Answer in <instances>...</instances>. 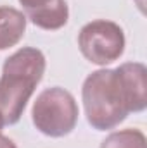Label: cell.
<instances>
[{
  "instance_id": "ba28073f",
  "label": "cell",
  "mask_w": 147,
  "mask_h": 148,
  "mask_svg": "<svg viewBox=\"0 0 147 148\" xmlns=\"http://www.w3.org/2000/svg\"><path fill=\"white\" fill-rule=\"evenodd\" d=\"M99 148H147V138L140 129L112 131Z\"/></svg>"
},
{
  "instance_id": "7c38bea8",
  "label": "cell",
  "mask_w": 147,
  "mask_h": 148,
  "mask_svg": "<svg viewBox=\"0 0 147 148\" xmlns=\"http://www.w3.org/2000/svg\"><path fill=\"white\" fill-rule=\"evenodd\" d=\"M3 126H5V122H3V117H2V114H0V134H2V129H3Z\"/></svg>"
},
{
  "instance_id": "9c48e42d",
  "label": "cell",
  "mask_w": 147,
  "mask_h": 148,
  "mask_svg": "<svg viewBox=\"0 0 147 148\" xmlns=\"http://www.w3.org/2000/svg\"><path fill=\"white\" fill-rule=\"evenodd\" d=\"M17 2L23 5L24 14H28V12H33V10L43 9V7H47V5L54 3L55 0H17Z\"/></svg>"
},
{
  "instance_id": "3957f363",
  "label": "cell",
  "mask_w": 147,
  "mask_h": 148,
  "mask_svg": "<svg viewBox=\"0 0 147 148\" xmlns=\"http://www.w3.org/2000/svg\"><path fill=\"white\" fill-rule=\"evenodd\" d=\"M78 103L74 97L61 86L43 90L33 102L31 121L38 131L49 138H64L78 124Z\"/></svg>"
},
{
  "instance_id": "5b68a950",
  "label": "cell",
  "mask_w": 147,
  "mask_h": 148,
  "mask_svg": "<svg viewBox=\"0 0 147 148\" xmlns=\"http://www.w3.org/2000/svg\"><path fill=\"white\" fill-rule=\"evenodd\" d=\"M116 69L125 84L132 112H144L147 109V67L142 62H125Z\"/></svg>"
},
{
  "instance_id": "30bf717a",
  "label": "cell",
  "mask_w": 147,
  "mask_h": 148,
  "mask_svg": "<svg viewBox=\"0 0 147 148\" xmlns=\"http://www.w3.org/2000/svg\"><path fill=\"white\" fill-rule=\"evenodd\" d=\"M0 148H17V145H16L10 138L0 134Z\"/></svg>"
},
{
  "instance_id": "7a4b0ae2",
  "label": "cell",
  "mask_w": 147,
  "mask_h": 148,
  "mask_svg": "<svg viewBox=\"0 0 147 148\" xmlns=\"http://www.w3.org/2000/svg\"><path fill=\"white\" fill-rule=\"evenodd\" d=\"M81 100L88 124L97 131H109L132 114L130 100L118 69H97L81 86Z\"/></svg>"
},
{
  "instance_id": "8992f818",
  "label": "cell",
  "mask_w": 147,
  "mask_h": 148,
  "mask_svg": "<svg viewBox=\"0 0 147 148\" xmlns=\"http://www.w3.org/2000/svg\"><path fill=\"white\" fill-rule=\"evenodd\" d=\"M26 16L23 10L2 5L0 7V52L16 47L26 33Z\"/></svg>"
},
{
  "instance_id": "277c9868",
  "label": "cell",
  "mask_w": 147,
  "mask_h": 148,
  "mask_svg": "<svg viewBox=\"0 0 147 148\" xmlns=\"http://www.w3.org/2000/svg\"><path fill=\"white\" fill-rule=\"evenodd\" d=\"M125 33L119 24L107 19L87 23L78 33V48L81 55L95 66L106 67L118 60L125 52Z\"/></svg>"
},
{
  "instance_id": "52a82bcc",
  "label": "cell",
  "mask_w": 147,
  "mask_h": 148,
  "mask_svg": "<svg viewBox=\"0 0 147 148\" xmlns=\"http://www.w3.org/2000/svg\"><path fill=\"white\" fill-rule=\"evenodd\" d=\"M24 16L40 29L55 31V29H61L68 24L69 7H68L66 0H55L54 3H50L43 9L33 10V12H28Z\"/></svg>"
},
{
  "instance_id": "8fae6325",
  "label": "cell",
  "mask_w": 147,
  "mask_h": 148,
  "mask_svg": "<svg viewBox=\"0 0 147 148\" xmlns=\"http://www.w3.org/2000/svg\"><path fill=\"white\" fill-rule=\"evenodd\" d=\"M135 3H137L139 10H140L142 14H146V0H135Z\"/></svg>"
},
{
  "instance_id": "6da1fadb",
  "label": "cell",
  "mask_w": 147,
  "mask_h": 148,
  "mask_svg": "<svg viewBox=\"0 0 147 148\" xmlns=\"http://www.w3.org/2000/svg\"><path fill=\"white\" fill-rule=\"evenodd\" d=\"M45 69L43 52L33 47H23L5 59L0 76V114L5 126L19 122Z\"/></svg>"
}]
</instances>
